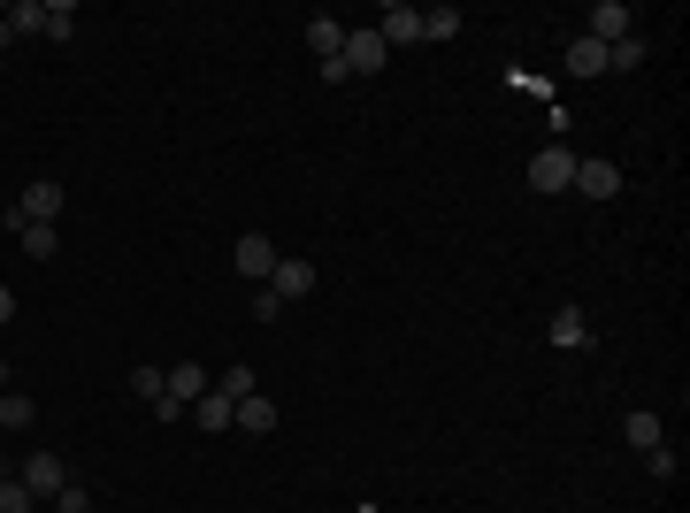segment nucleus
I'll use <instances>...</instances> for the list:
<instances>
[{"instance_id": "nucleus-17", "label": "nucleus", "mask_w": 690, "mask_h": 513, "mask_svg": "<svg viewBox=\"0 0 690 513\" xmlns=\"http://www.w3.org/2000/svg\"><path fill=\"white\" fill-rule=\"evenodd\" d=\"M606 70H614V77L644 70V39H637V32H629V39H614V47H606Z\"/></svg>"}, {"instance_id": "nucleus-21", "label": "nucleus", "mask_w": 690, "mask_h": 513, "mask_svg": "<svg viewBox=\"0 0 690 513\" xmlns=\"http://www.w3.org/2000/svg\"><path fill=\"white\" fill-rule=\"evenodd\" d=\"M215 391H223V398H230V406H238V398H253V391H261V375H253V368H246V360H238V368H230V375H223V383H215Z\"/></svg>"}, {"instance_id": "nucleus-28", "label": "nucleus", "mask_w": 690, "mask_h": 513, "mask_svg": "<svg viewBox=\"0 0 690 513\" xmlns=\"http://www.w3.org/2000/svg\"><path fill=\"white\" fill-rule=\"evenodd\" d=\"M131 391L154 406V398H162V368H131Z\"/></svg>"}, {"instance_id": "nucleus-27", "label": "nucleus", "mask_w": 690, "mask_h": 513, "mask_svg": "<svg viewBox=\"0 0 690 513\" xmlns=\"http://www.w3.org/2000/svg\"><path fill=\"white\" fill-rule=\"evenodd\" d=\"M253 322H284V299H276V291H269V284H261V291H253Z\"/></svg>"}, {"instance_id": "nucleus-7", "label": "nucleus", "mask_w": 690, "mask_h": 513, "mask_svg": "<svg viewBox=\"0 0 690 513\" xmlns=\"http://www.w3.org/2000/svg\"><path fill=\"white\" fill-rule=\"evenodd\" d=\"M377 39H384V47H415V39H423V9H407V0H392V9L377 16Z\"/></svg>"}, {"instance_id": "nucleus-5", "label": "nucleus", "mask_w": 690, "mask_h": 513, "mask_svg": "<svg viewBox=\"0 0 690 513\" xmlns=\"http://www.w3.org/2000/svg\"><path fill=\"white\" fill-rule=\"evenodd\" d=\"M583 24H591L583 39H598V47H614V39H629V32H637V16H629V0H598V9H591Z\"/></svg>"}, {"instance_id": "nucleus-22", "label": "nucleus", "mask_w": 690, "mask_h": 513, "mask_svg": "<svg viewBox=\"0 0 690 513\" xmlns=\"http://www.w3.org/2000/svg\"><path fill=\"white\" fill-rule=\"evenodd\" d=\"M47 24V0H9V32H39Z\"/></svg>"}, {"instance_id": "nucleus-2", "label": "nucleus", "mask_w": 690, "mask_h": 513, "mask_svg": "<svg viewBox=\"0 0 690 513\" xmlns=\"http://www.w3.org/2000/svg\"><path fill=\"white\" fill-rule=\"evenodd\" d=\"M337 62H345V77H377L392 62V47L377 39V24H345V55Z\"/></svg>"}, {"instance_id": "nucleus-32", "label": "nucleus", "mask_w": 690, "mask_h": 513, "mask_svg": "<svg viewBox=\"0 0 690 513\" xmlns=\"http://www.w3.org/2000/svg\"><path fill=\"white\" fill-rule=\"evenodd\" d=\"M354 513H377V505H354Z\"/></svg>"}, {"instance_id": "nucleus-29", "label": "nucleus", "mask_w": 690, "mask_h": 513, "mask_svg": "<svg viewBox=\"0 0 690 513\" xmlns=\"http://www.w3.org/2000/svg\"><path fill=\"white\" fill-rule=\"evenodd\" d=\"M0 322H16V291L9 284H0Z\"/></svg>"}, {"instance_id": "nucleus-4", "label": "nucleus", "mask_w": 690, "mask_h": 513, "mask_svg": "<svg viewBox=\"0 0 690 513\" xmlns=\"http://www.w3.org/2000/svg\"><path fill=\"white\" fill-rule=\"evenodd\" d=\"M230 261H238V276H246V284H269V276H276V261H284V253H276V246H269V230H246V238H238V246H230Z\"/></svg>"}, {"instance_id": "nucleus-20", "label": "nucleus", "mask_w": 690, "mask_h": 513, "mask_svg": "<svg viewBox=\"0 0 690 513\" xmlns=\"http://www.w3.org/2000/svg\"><path fill=\"white\" fill-rule=\"evenodd\" d=\"M55 47H70V32H78V9H70V0H47V24H39Z\"/></svg>"}, {"instance_id": "nucleus-8", "label": "nucleus", "mask_w": 690, "mask_h": 513, "mask_svg": "<svg viewBox=\"0 0 690 513\" xmlns=\"http://www.w3.org/2000/svg\"><path fill=\"white\" fill-rule=\"evenodd\" d=\"M568 192H583V200H614L621 192V169L614 162H575V184Z\"/></svg>"}, {"instance_id": "nucleus-1", "label": "nucleus", "mask_w": 690, "mask_h": 513, "mask_svg": "<svg viewBox=\"0 0 690 513\" xmlns=\"http://www.w3.org/2000/svg\"><path fill=\"white\" fill-rule=\"evenodd\" d=\"M0 223H9L16 238H24V223H62V184H55V177L24 184V200H16V207H0Z\"/></svg>"}, {"instance_id": "nucleus-12", "label": "nucleus", "mask_w": 690, "mask_h": 513, "mask_svg": "<svg viewBox=\"0 0 690 513\" xmlns=\"http://www.w3.org/2000/svg\"><path fill=\"white\" fill-rule=\"evenodd\" d=\"M307 47H314V62H337L345 55V24L337 16H307Z\"/></svg>"}, {"instance_id": "nucleus-14", "label": "nucleus", "mask_w": 690, "mask_h": 513, "mask_svg": "<svg viewBox=\"0 0 690 513\" xmlns=\"http://www.w3.org/2000/svg\"><path fill=\"white\" fill-rule=\"evenodd\" d=\"M230 429H246V437H269V429H276V398H269V391L238 398V421H230Z\"/></svg>"}, {"instance_id": "nucleus-10", "label": "nucleus", "mask_w": 690, "mask_h": 513, "mask_svg": "<svg viewBox=\"0 0 690 513\" xmlns=\"http://www.w3.org/2000/svg\"><path fill=\"white\" fill-rule=\"evenodd\" d=\"M162 391H169L177 406H192V398L207 391V368H200V360H177V368H162Z\"/></svg>"}, {"instance_id": "nucleus-9", "label": "nucleus", "mask_w": 690, "mask_h": 513, "mask_svg": "<svg viewBox=\"0 0 690 513\" xmlns=\"http://www.w3.org/2000/svg\"><path fill=\"white\" fill-rule=\"evenodd\" d=\"M552 345H560V353H583V345H591V314H583V307H552Z\"/></svg>"}, {"instance_id": "nucleus-31", "label": "nucleus", "mask_w": 690, "mask_h": 513, "mask_svg": "<svg viewBox=\"0 0 690 513\" xmlns=\"http://www.w3.org/2000/svg\"><path fill=\"white\" fill-rule=\"evenodd\" d=\"M0 391H9V360H0Z\"/></svg>"}, {"instance_id": "nucleus-13", "label": "nucleus", "mask_w": 690, "mask_h": 513, "mask_svg": "<svg viewBox=\"0 0 690 513\" xmlns=\"http://www.w3.org/2000/svg\"><path fill=\"white\" fill-rule=\"evenodd\" d=\"M269 291H276V299L292 307V299H307V291H314V269H307V261H276V276H269Z\"/></svg>"}, {"instance_id": "nucleus-6", "label": "nucleus", "mask_w": 690, "mask_h": 513, "mask_svg": "<svg viewBox=\"0 0 690 513\" xmlns=\"http://www.w3.org/2000/svg\"><path fill=\"white\" fill-rule=\"evenodd\" d=\"M16 482H24V490H32V498H55V490H62V482H70V467H62V452H32V460H24V475H16Z\"/></svg>"}, {"instance_id": "nucleus-26", "label": "nucleus", "mask_w": 690, "mask_h": 513, "mask_svg": "<svg viewBox=\"0 0 690 513\" xmlns=\"http://www.w3.org/2000/svg\"><path fill=\"white\" fill-rule=\"evenodd\" d=\"M644 467H652V475H659V482H675V475H682V460H675V452H667V444H652V452H644Z\"/></svg>"}, {"instance_id": "nucleus-30", "label": "nucleus", "mask_w": 690, "mask_h": 513, "mask_svg": "<svg viewBox=\"0 0 690 513\" xmlns=\"http://www.w3.org/2000/svg\"><path fill=\"white\" fill-rule=\"evenodd\" d=\"M9 39H16V32H9V9H0V47H9Z\"/></svg>"}, {"instance_id": "nucleus-16", "label": "nucleus", "mask_w": 690, "mask_h": 513, "mask_svg": "<svg viewBox=\"0 0 690 513\" xmlns=\"http://www.w3.org/2000/svg\"><path fill=\"white\" fill-rule=\"evenodd\" d=\"M621 437H629L637 452H652V444H667V437H659V414H652V406H637V414L621 421Z\"/></svg>"}, {"instance_id": "nucleus-24", "label": "nucleus", "mask_w": 690, "mask_h": 513, "mask_svg": "<svg viewBox=\"0 0 690 513\" xmlns=\"http://www.w3.org/2000/svg\"><path fill=\"white\" fill-rule=\"evenodd\" d=\"M461 32V9H423V39H453Z\"/></svg>"}, {"instance_id": "nucleus-15", "label": "nucleus", "mask_w": 690, "mask_h": 513, "mask_svg": "<svg viewBox=\"0 0 690 513\" xmlns=\"http://www.w3.org/2000/svg\"><path fill=\"white\" fill-rule=\"evenodd\" d=\"M568 77H606V47L598 39H575L568 47Z\"/></svg>"}, {"instance_id": "nucleus-23", "label": "nucleus", "mask_w": 690, "mask_h": 513, "mask_svg": "<svg viewBox=\"0 0 690 513\" xmlns=\"http://www.w3.org/2000/svg\"><path fill=\"white\" fill-rule=\"evenodd\" d=\"M0 513H39V498H32L16 475H0Z\"/></svg>"}, {"instance_id": "nucleus-19", "label": "nucleus", "mask_w": 690, "mask_h": 513, "mask_svg": "<svg viewBox=\"0 0 690 513\" xmlns=\"http://www.w3.org/2000/svg\"><path fill=\"white\" fill-rule=\"evenodd\" d=\"M32 421H39V406L24 391H0V429H32Z\"/></svg>"}, {"instance_id": "nucleus-18", "label": "nucleus", "mask_w": 690, "mask_h": 513, "mask_svg": "<svg viewBox=\"0 0 690 513\" xmlns=\"http://www.w3.org/2000/svg\"><path fill=\"white\" fill-rule=\"evenodd\" d=\"M24 253H32V261H55V253H62V230H55V223H24Z\"/></svg>"}, {"instance_id": "nucleus-3", "label": "nucleus", "mask_w": 690, "mask_h": 513, "mask_svg": "<svg viewBox=\"0 0 690 513\" xmlns=\"http://www.w3.org/2000/svg\"><path fill=\"white\" fill-rule=\"evenodd\" d=\"M575 162H583L575 146H537V154H530V192H545V200L568 192V184H575Z\"/></svg>"}, {"instance_id": "nucleus-11", "label": "nucleus", "mask_w": 690, "mask_h": 513, "mask_svg": "<svg viewBox=\"0 0 690 513\" xmlns=\"http://www.w3.org/2000/svg\"><path fill=\"white\" fill-rule=\"evenodd\" d=\"M192 421H200V429H207V437H223V429H230V421H238V406H230V398H223V391H215V383H207V391H200V398H192Z\"/></svg>"}, {"instance_id": "nucleus-25", "label": "nucleus", "mask_w": 690, "mask_h": 513, "mask_svg": "<svg viewBox=\"0 0 690 513\" xmlns=\"http://www.w3.org/2000/svg\"><path fill=\"white\" fill-rule=\"evenodd\" d=\"M55 513H93V490H85V482H62V490H55Z\"/></svg>"}]
</instances>
